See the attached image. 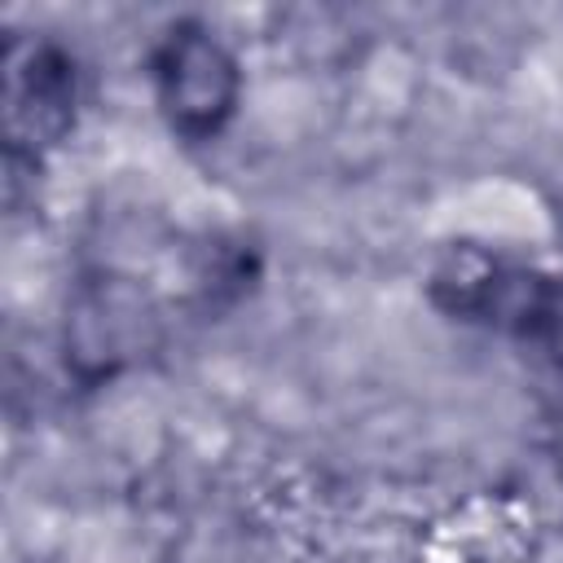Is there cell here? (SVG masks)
<instances>
[{"label": "cell", "mask_w": 563, "mask_h": 563, "mask_svg": "<svg viewBox=\"0 0 563 563\" xmlns=\"http://www.w3.org/2000/svg\"><path fill=\"white\" fill-rule=\"evenodd\" d=\"M431 299L457 321L510 334L523 352L563 374V277L519 268L484 251H453L431 273Z\"/></svg>", "instance_id": "6da1fadb"}, {"label": "cell", "mask_w": 563, "mask_h": 563, "mask_svg": "<svg viewBox=\"0 0 563 563\" xmlns=\"http://www.w3.org/2000/svg\"><path fill=\"white\" fill-rule=\"evenodd\" d=\"M150 84L167 128L189 141H216L242 101V70L233 48L198 18H176L150 48Z\"/></svg>", "instance_id": "7a4b0ae2"}, {"label": "cell", "mask_w": 563, "mask_h": 563, "mask_svg": "<svg viewBox=\"0 0 563 563\" xmlns=\"http://www.w3.org/2000/svg\"><path fill=\"white\" fill-rule=\"evenodd\" d=\"M79 70L53 40H9L4 48V136L9 163H35L75 128Z\"/></svg>", "instance_id": "3957f363"}]
</instances>
